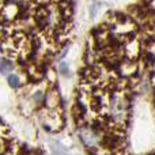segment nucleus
<instances>
[{
	"label": "nucleus",
	"instance_id": "obj_1",
	"mask_svg": "<svg viewBox=\"0 0 155 155\" xmlns=\"http://www.w3.org/2000/svg\"><path fill=\"white\" fill-rule=\"evenodd\" d=\"M52 154L53 155H70L68 151L59 143H52Z\"/></svg>",
	"mask_w": 155,
	"mask_h": 155
},
{
	"label": "nucleus",
	"instance_id": "obj_2",
	"mask_svg": "<svg viewBox=\"0 0 155 155\" xmlns=\"http://www.w3.org/2000/svg\"><path fill=\"white\" fill-rule=\"evenodd\" d=\"M12 71V64L10 61H5V60H2L0 61V72L3 74H7Z\"/></svg>",
	"mask_w": 155,
	"mask_h": 155
},
{
	"label": "nucleus",
	"instance_id": "obj_3",
	"mask_svg": "<svg viewBox=\"0 0 155 155\" xmlns=\"http://www.w3.org/2000/svg\"><path fill=\"white\" fill-rule=\"evenodd\" d=\"M8 83H10L11 87H16V86L19 84V79H18V76H15V75H10V76H8Z\"/></svg>",
	"mask_w": 155,
	"mask_h": 155
},
{
	"label": "nucleus",
	"instance_id": "obj_4",
	"mask_svg": "<svg viewBox=\"0 0 155 155\" xmlns=\"http://www.w3.org/2000/svg\"><path fill=\"white\" fill-rule=\"evenodd\" d=\"M60 71H63L64 75H68V67L65 63H61V64H60Z\"/></svg>",
	"mask_w": 155,
	"mask_h": 155
}]
</instances>
